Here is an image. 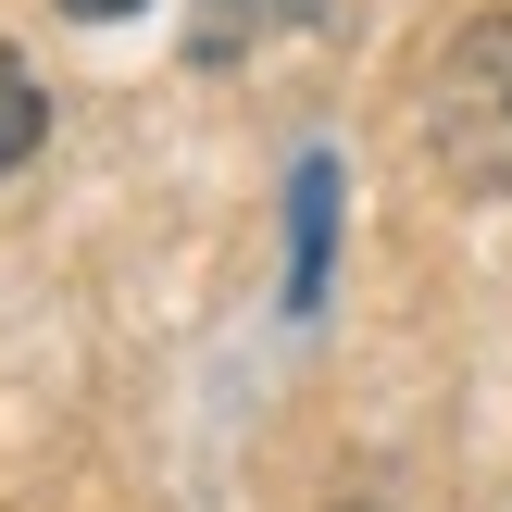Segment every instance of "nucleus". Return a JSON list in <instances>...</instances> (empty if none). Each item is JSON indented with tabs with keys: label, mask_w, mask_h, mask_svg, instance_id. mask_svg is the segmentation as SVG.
<instances>
[{
	"label": "nucleus",
	"mask_w": 512,
	"mask_h": 512,
	"mask_svg": "<svg viewBox=\"0 0 512 512\" xmlns=\"http://www.w3.org/2000/svg\"><path fill=\"white\" fill-rule=\"evenodd\" d=\"M425 150L463 200H512V13H475L425 63Z\"/></svg>",
	"instance_id": "1"
},
{
	"label": "nucleus",
	"mask_w": 512,
	"mask_h": 512,
	"mask_svg": "<svg viewBox=\"0 0 512 512\" xmlns=\"http://www.w3.org/2000/svg\"><path fill=\"white\" fill-rule=\"evenodd\" d=\"M38 138H50V88L25 75V50H0V175H13Z\"/></svg>",
	"instance_id": "2"
},
{
	"label": "nucleus",
	"mask_w": 512,
	"mask_h": 512,
	"mask_svg": "<svg viewBox=\"0 0 512 512\" xmlns=\"http://www.w3.org/2000/svg\"><path fill=\"white\" fill-rule=\"evenodd\" d=\"M325 163H300V300H313V275H325Z\"/></svg>",
	"instance_id": "3"
},
{
	"label": "nucleus",
	"mask_w": 512,
	"mask_h": 512,
	"mask_svg": "<svg viewBox=\"0 0 512 512\" xmlns=\"http://www.w3.org/2000/svg\"><path fill=\"white\" fill-rule=\"evenodd\" d=\"M75 25H125V13H150V0H63Z\"/></svg>",
	"instance_id": "4"
}]
</instances>
